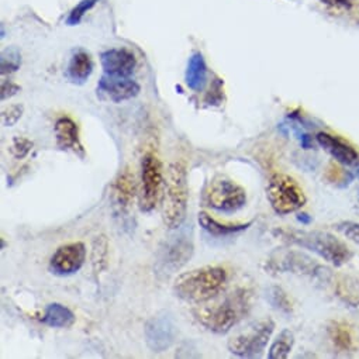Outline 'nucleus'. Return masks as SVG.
<instances>
[{
    "label": "nucleus",
    "instance_id": "1",
    "mask_svg": "<svg viewBox=\"0 0 359 359\" xmlns=\"http://www.w3.org/2000/svg\"><path fill=\"white\" fill-rule=\"evenodd\" d=\"M195 318L215 334H226L233 330L251 309V292L238 289L229 294H219L210 302L198 304Z\"/></svg>",
    "mask_w": 359,
    "mask_h": 359
},
{
    "label": "nucleus",
    "instance_id": "2",
    "mask_svg": "<svg viewBox=\"0 0 359 359\" xmlns=\"http://www.w3.org/2000/svg\"><path fill=\"white\" fill-rule=\"evenodd\" d=\"M229 286V272L223 266L208 265L179 275L173 293L184 302L202 304L224 293Z\"/></svg>",
    "mask_w": 359,
    "mask_h": 359
},
{
    "label": "nucleus",
    "instance_id": "3",
    "mask_svg": "<svg viewBox=\"0 0 359 359\" xmlns=\"http://www.w3.org/2000/svg\"><path fill=\"white\" fill-rule=\"evenodd\" d=\"M272 234L292 245L306 248L334 266H342L352 258V251L335 236L325 231H304L294 229H275Z\"/></svg>",
    "mask_w": 359,
    "mask_h": 359
},
{
    "label": "nucleus",
    "instance_id": "4",
    "mask_svg": "<svg viewBox=\"0 0 359 359\" xmlns=\"http://www.w3.org/2000/svg\"><path fill=\"white\" fill-rule=\"evenodd\" d=\"M188 170L182 161H175L168 166L162 199V220L166 229L177 230L188 215Z\"/></svg>",
    "mask_w": 359,
    "mask_h": 359
},
{
    "label": "nucleus",
    "instance_id": "5",
    "mask_svg": "<svg viewBox=\"0 0 359 359\" xmlns=\"http://www.w3.org/2000/svg\"><path fill=\"white\" fill-rule=\"evenodd\" d=\"M275 330V323L272 318H261L252 321L240 331H237L227 342V348L233 355L241 358L259 356Z\"/></svg>",
    "mask_w": 359,
    "mask_h": 359
},
{
    "label": "nucleus",
    "instance_id": "6",
    "mask_svg": "<svg viewBox=\"0 0 359 359\" xmlns=\"http://www.w3.org/2000/svg\"><path fill=\"white\" fill-rule=\"evenodd\" d=\"M266 198L278 215H290L306 205V195L294 179L276 172L269 177Z\"/></svg>",
    "mask_w": 359,
    "mask_h": 359
},
{
    "label": "nucleus",
    "instance_id": "7",
    "mask_svg": "<svg viewBox=\"0 0 359 359\" xmlns=\"http://www.w3.org/2000/svg\"><path fill=\"white\" fill-rule=\"evenodd\" d=\"M265 269L271 273L292 272L297 275H304L320 282H330L332 279L331 269L317 264L313 258L299 251H285L273 254L266 261Z\"/></svg>",
    "mask_w": 359,
    "mask_h": 359
},
{
    "label": "nucleus",
    "instance_id": "8",
    "mask_svg": "<svg viewBox=\"0 0 359 359\" xmlns=\"http://www.w3.org/2000/svg\"><path fill=\"white\" fill-rule=\"evenodd\" d=\"M205 203L215 210L233 213L245 206L247 192L230 177L216 176L206 189Z\"/></svg>",
    "mask_w": 359,
    "mask_h": 359
},
{
    "label": "nucleus",
    "instance_id": "9",
    "mask_svg": "<svg viewBox=\"0 0 359 359\" xmlns=\"http://www.w3.org/2000/svg\"><path fill=\"white\" fill-rule=\"evenodd\" d=\"M141 198L140 208L142 212H152L162 195V165L154 152H147L141 163Z\"/></svg>",
    "mask_w": 359,
    "mask_h": 359
},
{
    "label": "nucleus",
    "instance_id": "10",
    "mask_svg": "<svg viewBox=\"0 0 359 359\" xmlns=\"http://www.w3.org/2000/svg\"><path fill=\"white\" fill-rule=\"evenodd\" d=\"M194 255V243L189 237H172L159 251L156 261V273L168 278L184 268Z\"/></svg>",
    "mask_w": 359,
    "mask_h": 359
},
{
    "label": "nucleus",
    "instance_id": "11",
    "mask_svg": "<svg viewBox=\"0 0 359 359\" xmlns=\"http://www.w3.org/2000/svg\"><path fill=\"white\" fill-rule=\"evenodd\" d=\"M144 334L145 342L152 352H163L176 338V324L168 313H158L147 321Z\"/></svg>",
    "mask_w": 359,
    "mask_h": 359
},
{
    "label": "nucleus",
    "instance_id": "12",
    "mask_svg": "<svg viewBox=\"0 0 359 359\" xmlns=\"http://www.w3.org/2000/svg\"><path fill=\"white\" fill-rule=\"evenodd\" d=\"M86 247L83 243H69L61 245L50 259V271L57 276L76 273L85 264Z\"/></svg>",
    "mask_w": 359,
    "mask_h": 359
},
{
    "label": "nucleus",
    "instance_id": "13",
    "mask_svg": "<svg viewBox=\"0 0 359 359\" xmlns=\"http://www.w3.org/2000/svg\"><path fill=\"white\" fill-rule=\"evenodd\" d=\"M140 85L128 76L106 75L97 83V95L113 103H121L140 93Z\"/></svg>",
    "mask_w": 359,
    "mask_h": 359
},
{
    "label": "nucleus",
    "instance_id": "14",
    "mask_svg": "<svg viewBox=\"0 0 359 359\" xmlns=\"http://www.w3.org/2000/svg\"><path fill=\"white\" fill-rule=\"evenodd\" d=\"M100 62L106 75L130 76L135 67L137 58L127 48H111L100 55Z\"/></svg>",
    "mask_w": 359,
    "mask_h": 359
},
{
    "label": "nucleus",
    "instance_id": "15",
    "mask_svg": "<svg viewBox=\"0 0 359 359\" xmlns=\"http://www.w3.org/2000/svg\"><path fill=\"white\" fill-rule=\"evenodd\" d=\"M316 140L318 145L324 148L338 163L351 166L359 162V155L356 149L342 138L321 131L316 135Z\"/></svg>",
    "mask_w": 359,
    "mask_h": 359
},
{
    "label": "nucleus",
    "instance_id": "16",
    "mask_svg": "<svg viewBox=\"0 0 359 359\" xmlns=\"http://www.w3.org/2000/svg\"><path fill=\"white\" fill-rule=\"evenodd\" d=\"M55 140L57 145L62 151H72L81 158L85 156L83 145L79 140V130L76 123L69 117H61L57 120L55 127Z\"/></svg>",
    "mask_w": 359,
    "mask_h": 359
},
{
    "label": "nucleus",
    "instance_id": "17",
    "mask_svg": "<svg viewBox=\"0 0 359 359\" xmlns=\"http://www.w3.org/2000/svg\"><path fill=\"white\" fill-rule=\"evenodd\" d=\"M135 192H137V187H135L134 173L128 168H124L117 175V177L113 182V187H111L113 201L121 210H126L133 205Z\"/></svg>",
    "mask_w": 359,
    "mask_h": 359
},
{
    "label": "nucleus",
    "instance_id": "18",
    "mask_svg": "<svg viewBox=\"0 0 359 359\" xmlns=\"http://www.w3.org/2000/svg\"><path fill=\"white\" fill-rule=\"evenodd\" d=\"M187 85L194 92H202L208 83V65L201 53L192 54L185 74Z\"/></svg>",
    "mask_w": 359,
    "mask_h": 359
},
{
    "label": "nucleus",
    "instance_id": "19",
    "mask_svg": "<svg viewBox=\"0 0 359 359\" xmlns=\"http://www.w3.org/2000/svg\"><path fill=\"white\" fill-rule=\"evenodd\" d=\"M198 222L208 233H210L213 236H229V234L240 233V231L247 230L252 224V222H248V223H222V222L216 220L215 217H212L206 212L199 213Z\"/></svg>",
    "mask_w": 359,
    "mask_h": 359
},
{
    "label": "nucleus",
    "instance_id": "20",
    "mask_svg": "<svg viewBox=\"0 0 359 359\" xmlns=\"http://www.w3.org/2000/svg\"><path fill=\"white\" fill-rule=\"evenodd\" d=\"M93 72V61L85 51H78L72 55L68 65V78L75 83H83Z\"/></svg>",
    "mask_w": 359,
    "mask_h": 359
},
{
    "label": "nucleus",
    "instance_id": "21",
    "mask_svg": "<svg viewBox=\"0 0 359 359\" xmlns=\"http://www.w3.org/2000/svg\"><path fill=\"white\" fill-rule=\"evenodd\" d=\"M337 297L349 307H359V280L353 276L339 275L335 279Z\"/></svg>",
    "mask_w": 359,
    "mask_h": 359
},
{
    "label": "nucleus",
    "instance_id": "22",
    "mask_svg": "<svg viewBox=\"0 0 359 359\" xmlns=\"http://www.w3.org/2000/svg\"><path fill=\"white\" fill-rule=\"evenodd\" d=\"M43 323L53 328H68L75 323V314L60 303H51L46 309Z\"/></svg>",
    "mask_w": 359,
    "mask_h": 359
},
{
    "label": "nucleus",
    "instance_id": "23",
    "mask_svg": "<svg viewBox=\"0 0 359 359\" xmlns=\"http://www.w3.org/2000/svg\"><path fill=\"white\" fill-rule=\"evenodd\" d=\"M327 331H328V337H330L331 342L339 351L348 352V351L355 349V338H353V334H352L351 328L348 327V324H345L342 321H332L328 325Z\"/></svg>",
    "mask_w": 359,
    "mask_h": 359
},
{
    "label": "nucleus",
    "instance_id": "24",
    "mask_svg": "<svg viewBox=\"0 0 359 359\" xmlns=\"http://www.w3.org/2000/svg\"><path fill=\"white\" fill-rule=\"evenodd\" d=\"M293 344H294L293 332L290 330L280 331L269 348L268 358L269 359H286L293 348Z\"/></svg>",
    "mask_w": 359,
    "mask_h": 359
},
{
    "label": "nucleus",
    "instance_id": "25",
    "mask_svg": "<svg viewBox=\"0 0 359 359\" xmlns=\"http://www.w3.org/2000/svg\"><path fill=\"white\" fill-rule=\"evenodd\" d=\"M266 300L271 303V306L280 313L292 314L293 313V303L289 297V294L280 287V286H272L266 292Z\"/></svg>",
    "mask_w": 359,
    "mask_h": 359
},
{
    "label": "nucleus",
    "instance_id": "26",
    "mask_svg": "<svg viewBox=\"0 0 359 359\" xmlns=\"http://www.w3.org/2000/svg\"><path fill=\"white\" fill-rule=\"evenodd\" d=\"M109 243L104 236L96 237L93 241V251H92V265L95 273H100L107 266V255H109Z\"/></svg>",
    "mask_w": 359,
    "mask_h": 359
},
{
    "label": "nucleus",
    "instance_id": "27",
    "mask_svg": "<svg viewBox=\"0 0 359 359\" xmlns=\"http://www.w3.org/2000/svg\"><path fill=\"white\" fill-rule=\"evenodd\" d=\"M325 179L330 184L344 188L352 181V175L349 172H346L344 168H341L335 163H330L325 170Z\"/></svg>",
    "mask_w": 359,
    "mask_h": 359
},
{
    "label": "nucleus",
    "instance_id": "28",
    "mask_svg": "<svg viewBox=\"0 0 359 359\" xmlns=\"http://www.w3.org/2000/svg\"><path fill=\"white\" fill-rule=\"evenodd\" d=\"M97 2H99V0H82V2H79V4L71 11V13H69V16H68V19H67V25H68V26H76V25H79V23L83 20V18L86 16V13L90 12V11L96 6Z\"/></svg>",
    "mask_w": 359,
    "mask_h": 359
},
{
    "label": "nucleus",
    "instance_id": "29",
    "mask_svg": "<svg viewBox=\"0 0 359 359\" xmlns=\"http://www.w3.org/2000/svg\"><path fill=\"white\" fill-rule=\"evenodd\" d=\"M20 64H22V57L18 50L11 48V50H5L2 53V74L4 75L16 72L20 68Z\"/></svg>",
    "mask_w": 359,
    "mask_h": 359
},
{
    "label": "nucleus",
    "instance_id": "30",
    "mask_svg": "<svg viewBox=\"0 0 359 359\" xmlns=\"http://www.w3.org/2000/svg\"><path fill=\"white\" fill-rule=\"evenodd\" d=\"M33 148V142L26 138V137H15L12 147H11V152L15 158L18 159H23L25 156L29 155V152Z\"/></svg>",
    "mask_w": 359,
    "mask_h": 359
},
{
    "label": "nucleus",
    "instance_id": "31",
    "mask_svg": "<svg viewBox=\"0 0 359 359\" xmlns=\"http://www.w3.org/2000/svg\"><path fill=\"white\" fill-rule=\"evenodd\" d=\"M22 116H23V106L20 104L9 106L2 111V124L5 127H12L22 118Z\"/></svg>",
    "mask_w": 359,
    "mask_h": 359
},
{
    "label": "nucleus",
    "instance_id": "32",
    "mask_svg": "<svg viewBox=\"0 0 359 359\" xmlns=\"http://www.w3.org/2000/svg\"><path fill=\"white\" fill-rule=\"evenodd\" d=\"M337 230L342 233L352 243L359 245V223L355 222H342L337 224Z\"/></svg>",
    "mask_w": 359,
    "mask_h": 359
},
{
    "label": "nucleus",
    "instance_id": "33",
    "mask_svg": "<svg viewBox=\"0 0 359 359\" xmlns=\"http://www.w3.org/2000/svg\"><path fill=\"white\" fill-rule=\"evenodd\" d=\"M20 90V88L12 82H4L2 83V100H6L12 96H15L18 92Z\"/></svg>",
    "mask_w": 359,
    "mask_h": 359
},
{
    "label": "nucleus",
    "instance_id": "34",
    "mask_svg": "<svg viewBox=\"0 0 359 359\" xmlns=\"http://www.w3.org/2000/svg\"><path fill=\"white\" fill-rule=\"evenodd\" d=\"M323 2L328 6H334V8H345L349 9L355 5L356 0H323Z\"/></svg>",
    "mask_w": 359,
    "mask_h": 359
},
{
    "label": "nucleus",
    "instance_id": "35",
    "mask_svg": "<svg viewBox=\"0 0 359 359\" xmlns=\"http://www.w3.org/2000/svg\"><path fill=\"white\" fill-rule=\"evenodd\" d=\"M297 220H299L300 223H303V224H309V223L311 222V219L309 217V215H304V213H303V215H299V216H297Z\"/></svg>",
    "mask_w": 359,
    "mask_h": 359
},
{
    "label": "nucleus",
    "instance_id": "36",
    "mask_svg": "<svg viewBox=\"0 0 359 359\" xmlns=\"http://www.w3.org/2000/svg\"><path fill=\"white\" fill-rule=\"evenodd\" d=\"M356 176H358V179H359V166H358V170H356Z\"/></svg>",
    "mask_w": 359,
    "mask_h": 359
},
{
    "label": "nucleus",
    "instance_id": "37",
    "mask_svg": "<svg viewBox=\"0 0 359 359\" xmlns=\"http://www.w3.org/2000/svg\"><path fill=\"white\" fill-rule=\"evenodd\" d=\"M358 201H359V195H358Z\"/></svg>",
    "mask_w": 359,
    "mask_h": 359
}]
</instances>
